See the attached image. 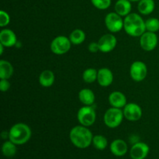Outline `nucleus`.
I'll return each instance as SVG.
<instances>
[{
	"label": "nucleus",
	"instance_id": "obj_23",
	"mask_svg": "<svg viewBox=\"0 0 159 159\" xmlns=\"http://www.w3.org/2000/svg\"><path fill=\"white\" fill-rule=\"evenodd\" d=\"M16 144H14L11 141H5L2 146V152L3 155L7 158H12V157L15 156V155L16 154Z\"/></svg>",
	"mask_w": 159,
	"mask_h": 159
},
{
	"label": "nucleus",
	"instance_id": "obj_24",
	"mask_svg": "<svg viewBox=\"0 0 159 159\" xmlns=\"http://www.w3.org/2000/svg\"><path fill=\"white\" fill-rule=\"evenodd\" d=\"M97 75L98 71H96L95 68H87L82 74V79L86 83H93L97 80Z\"/></svg>",
	"mask_w": 159,
	"mask_h": 159
},
{
	"label": "nucleus",
	"instance_id": "obj_25",
	"mask_svg": "<svg viewBox=\"0 0 159 159\" xmlns=\"http://www.w3.org/2000/svg\"><path fill=\"white\" fill-rule=\"evenodd\" d=\"M93 144L97 150L102 151L107 147V139L102 135H96L93 137Z\"/></svg>",
	"mask_w": 159,
	"mask_h": 159
},
{
	"label": "nucleus",
	"instance_id": "obj_26",
	"mask_svg": "<svg viewBox=\"0 0 159 159\" xmlns=\"http://www.w3.org/2000/svg\"><path fill=\"white\" fill-rule=\"evenodd\" d=\"M146 30L156 33L159 30V20L157 18H150L145 21Z\"/></svg>",
	"mask_w": 159,
	"mask_h": 159
},
{
	"label": "nucleus",
	"instance_id": "obj_13",
	"mask_svg": "<svg viewBox=\"0 0 159 159\" xmlns=\"http://www.w3.org/2000/svg\"><path fill=\"white\" fill-rule=\"evenodd\" d=\"M17 39L15 33L9 29H4L0 32V43L6 48H10L16 43Z\"/></svg>",
	"mask_w": 159,
	"mask_h": 159
},
{
	"label": "nucleus",
	"instance_id": "obj_15",
	"mask_svg": "<svg viewBox=\"0 0 159 159\" xmlns=\"http://www.w3.org/2000/svg\"><path fill=\"white\" fill-rule=\"evenodd\" d=\"M109 102L112 107L120 109L127 105V98L121 92L115 91L109 96Z\"/></svg>",
	"mask_w": 159,
	"mask_h": 159
},
{
	"label": "nucleus",
	"instance_id": "obj_31",
	"mask_svg": "<svg viewBox=\"0 0 159 159\" xmlns=\"http://www.w3.org/2000/svg\"><path fill=\"white\" fill-rule=\"evenodd\" d=\"M3 48H4V46L2 43H0V54H1V55L3 53Z\"/></svg>",
	"mask_w": 159,
	"mask_h": 159
},
{
	"label": "nucleus",
	"instance_id": "obj_11",
	"mask_svg": "<svg viewBox=\"0 0 159 159\" xmlns=\"http://www.w3.org/2000/svg\"><path fill=\"white\" fill-rule=\"evenodd\" d=\"M99 45V51L103 53H108L113 51L116 46L117 40L113 34H105L100 37L98 41Z\"/></svg>",
	"mask_w": 159,
	"mask_h": 159
},
{
	"label": "nucleus",
	"instance_id": "obj_7",
	"mask_svg": "<svg viewBox=\"0 0 159 159\" xmlns=\"http://www.w3.org/2000/svg\"><path fill=\"white\" fill-rule=\"evenodd\" d=\"M105 24L110 32L117 33L124 28V20L116 12H110L106 16Z\"/></svg>",
	"mask_w": 159,
	"mask_h": 159
},
{
	"label": "nucleus",
	"instance_id": "obj_18",
	"mask_svg": "<svg viewBox=\"0 0 159 159\" xmlns=\"http://www.w3.org/2000/svg\"><path fill=\"white\" fill-rule=\"evenodd\" d=\"M79 99L85 106H92L95 102V94L89 89H83L79 93Z\"/></svg>",
	"mask_w": 159,
	"mask_h": 159
},
{
	"label": "nucleus",
	"instance_id": "obj_29",
	"mask_svg": "<svg viewBox=\"0 0 159 159\" xmlns=\"http://www.w3.org/2000/svg\"><path fill=\"white\" fill-rule=\"evenodd\" d=\"M10 88V83L8 79H1L0 81V89L2 92H6Z\"/></svg>",
	"mask_w": 159,
	"mask_h": 159
},
{
	"label": "nucleus",
	"instance_id": "obj_2",
	"mask_svg": "<svg viewBox=\"0 0 159 159\" xmlns=\"http://www.w3.org/2000/svg\"><path fill=\"white\" fill-rule=\"evenodd\" d=\"M124 28L128 35L131 37H141L146 30L145 22L141 16L133 12L125 17Z\"/></svg>",
	"mask_w": 159,
	"mask_h": 159
},
{
	"label": "nucleus",
	"instance_id": "obj_20",
	"mask_svg": "<svg viewBox=\"0 0 159 159\" xmlns=\"http://www.w3.org/2000/svg\"><path fill=\"white\" fill-rule=\"evenodd\" d=\"M13 75V67L10 62L5 60L0 61V79H9Z\"/></svg>",
	"mask_w": 159,
	"mask_h": 159
},
{
	"label": "nucleus",
	"instance_id": "obj_17",
	"mask_svg": "<svg viewBox=\"0 0 159 159\" xmlns=\"http://www.w3.org/2000/svg\"><path fill=\"white\" fill-rule=\"evenodd\" d=\"M131 3L130 0H117L115 4V12L120 16H127L131 11Z\"/></svg>",
	"mask_w": 159,
	"mask_h": 159
},
{
	"label": "nucleus",
	"instance_id": "obj_3",
	"mask_svg": "<svg viewBox=\"0 0 159 159\" xmlns=\"http://www.w3.org/2000/svg\"><path fill=\"white\" fill-rule=\"evenodd\" d=\"M30 127L23 123H18L12 126L9 131V141L16 145H21L27 142L31 138Z\"/></svg>",
	"mask_w": 159,
	"mask_h": 159
},
{
	"label": "nucleus",
	"instance_id": "obj_8",
	"mask_svg": "<svg viewBox=\"0 0 159 159\" xmlns=\"http://www.w3.org/2000/svg\"><path fill=\"white\" fill-rule=\"evenodd\" d=\"M148 68L145 64L141 61H136L130 66V75L135 82H141L146 78Z\"/></svg>",
	"mask_w": 159,
	"mask_h": 159
},
{
	"label": "nucleus",
	"instance_id": "obj_12",
	"mask_svg": "<svg viewBox=\"0 0 159 159\" xmlns=\"http://www.w3.org/2000/svg\"><path fill=\"white\" fill-rule=\"evenodd\" d=\"M149 146L143 142H137L132 146L130 155L132 159H144L149 153Z\"/></svg>",
	"mask_w": 159,
	"mask_h": 159
},
{
	"label": "nucleus",
	"instance_id": "obj_22",
	"mask_svg": "<svg viewBox=\"0 0 159 159\" xmlns=\"http://www.w3.org/2000/svg\"><path fill=\"white\" fill-rule=\"evenodd\" d=\"M69 39L71 43L75 45H79L83 43L85 40V34L82 30L75 29L71 33Z\"/></svg>",
	"mask_w": 159,
	"mask_h": 159
},
{
	"label": "nucleus",
	"instance_id": "obj_28",
	"mask_svg": "<svg viewBox=\"0 0 159 159\" xmlns=\"http://www.w3.org/2000/svg\"><path fill=\"white\" fill-rule=\"evenodd\" d=\"M9 22H10V17L9 14L3 10L0 11V26L4 27L9 24Z\"/></svg>",
	"mask_w": 159,
	"mask_h": 159
},
{
	"label": "nucleus",
	"instance_id": "obj_32",
	"mask_svg": "<svg viewBox=\"0 0 159 159\" xmlns=\"http://www.w3.org/2000/svg\"><path fill=\"white\" fill-rule=\"evenodd\" d=\"M130 2H140L141 0H130Z\"/></svg>",
	"mask_w": 159,
	"mask_h": 159
},
{
	"label": "nucleus",
	"instance_id": "obj_1",
	"mask_svg": "<svg viewBox=\"0 0 159 159\" xmlns=\"http://www.w3.org/2000/svg\"><path fill=\"white\" fill-rule=\"evenodd\" d=\"M70 140L78 148L85 149L93 143V136L92 132L85 126H76L70 131Z\"/></svg>",
	"mask_w": 159,
	"mask_h": 159
},
{
	"label": "nucleus",
	"instance_id": "obj_21",
	"mask_svg": "<svg viewBox=\"0 0 159 159\" xmlns=\"http://www.w3.org/2000/svg\"><path fill=\"white\" fill-rule=\"evenodd\" d=\"M155 3L154 0H141L138 3V11L143 15H149L154 11Z\"/></svg>",
	"mask_w": 159,
	"mask_h": 159
},
{
	"label": "nucleus",
	"instance_id": "obj_16",
	"mask_svg": "<svg viewBox=\"0 0 159 159\" xmlns=\"http://www.w3.org/2000/svg\"><path fill=\"white\" fill-rule=\"evenodd\" d=\"M110 148L112 154L117 157L124 156V155H126L127 150H128L127 143L124 140L121 139L114 140L110 144Z\"/></svg>",
	"mask_w": 159,
	"mask_h": 159
},
{
	"label": "nucleus",
	"instance_id": "obj_5",
	"mask_svg": "<svg viewBox=\"0 0 159 159\" xmlns=\"http://www.w3.org/2000/svg\"><path fill=\"white\" fill-rule=\"evenodd\" d=\"M77 118L81 125L90 127L96 121V113L95 109L92 106H85L81 107L78 111Z\"/></svg>",
	"mask_w": 159,
	"mask_h": 159
},
{
	"label": "nucleus",
	"instance_id": "obj_9",
	"mask_svg": "<svg viewBox=\"0 0 159 159\" xmlns=\"http://www.w3.org/2000/svg\"><path fill=\"white\" fill-rule=\"evenodd\" d=\"M158 39L156 34L153 32H144L140 37V45L143 50L146 51H152L158 45Z\"/></svg>",
	"mask_w": 159,
	"mask_h": 159
},
{
	"label": "nucleus",
	"instance_id": "obj_30",
	"mask_svg": "<svg viewBox=\"0 0 159 159\" xmlns=\"http://www.w3.org/2000/svg\"><path fill=\"white\" fill-rule=\"evenodd\" d=\"M89 51L92 53H96L99 51V43L96 42H92L89 45Z\"/></svg>",
	"mask_w": 159,
	"mask_h": 159
},
{
	"label": "nucleus",
	"instance_id": "obj_6",
	"mask_svg": "<svg viewBox=\"0 0 159 159\" xmlns=\"http://www.w3.org/2000/svg\"><path fill=\"white\" fill-rule=\"evenodd\" d=\"M71 45V42L68 37L65 36H58L51 42V50L54 54L61 55L69 51Z\"/></svg>",
	"mask_w": 159,
	"mask_h": 159
},
{
	"label": "nucleus",
	"instance_id": "obj_4",
	"mask_svg": "<svg viewBox=\"0 0 159 159\" xmlns=\"http://www.w3.org/2000/svg\"><path fill=\"white\" fill-rule=\"evenodd\" d=\"M124 117V111L120 108L112 107L107 110L103 116L104 124L110 128H116L120 125Z\"/></svg>",
	"mask_w": 159,
	"mask_h": 159
},
{
	"label": "nucleus",
	"instance_id": "obj_10",
	"mask_svg": "<svg viewBox=\"0 0 159 159\" xmlns=\"http://www.w3.org/2000/svg\"><path fill=\"white\" fill-rule=\"evenodd\" d=\"M124 117L130 121H137L142 116V110L141 107L134 102L127 103L124 107Z\"/></svg>",
	"mask_w": 159,
	"mask_h": 159
},
{
	"label": "nucleus",
	"instance_id": "obj_19",
	"mask_svg": "<svg viewBox=\"0 0 159 159\" xmlns=\"http://www.w3.org/2000/svg\"><path fill=\"white\" fill-rule=\"evenodd\" d=\"M55 80V76L53 71L50 70H45L42 71L39 77V82L43 87H51L54 84Z\"/></svg>",
	"mask_w": 159,
	"mask_h": 159
},
{
	"label": "nucleus",
	"instance_id": "obj_27",
	"mask_svg": "<svg viewBox=\"0 0 159 159\" xmlns=\"http://www.w3.org/2000/svg\"><path fill=\"white\" fill-rule=\"evenodd\" d=\"M93 6L99 9H107L111 5V0H91Z\"/></svg>",
	"mask_w": 159,
	"mask_h": 159
},
{
	"label": "nucleus",
	"instance_id": "obj_14",
	"mask_svg": "<svg viewBox=\"0 0 159 159\" xmlns=\"http://www.w3.org/2000/svg\"><path fill=\"white\" fill-rule=\"evenodd\" d=\"M97 81L99 85L107 87L112 84L113 81V72L109 68H102L98 71Z\"/></svg>",
	"mask_w": 159,
	"mask_h": 159
}]
</instances>
